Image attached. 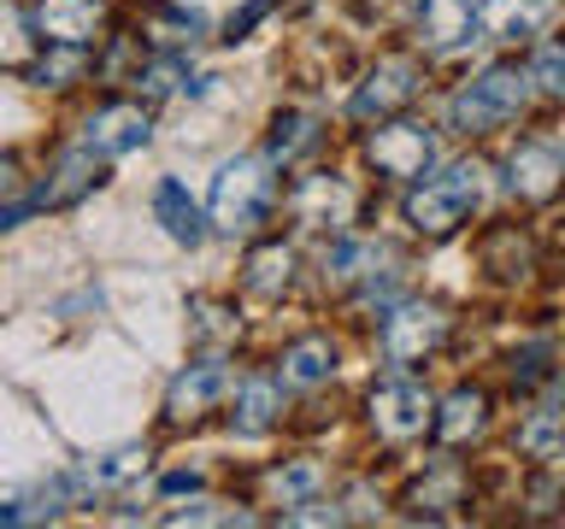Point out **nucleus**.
<instances>
[{
  "label": "nucleus",
  "instance_id": "obj_1",
  "mask_svg": "<svg viewBox=\"0 0 565 529\" xmlns=\"http://www.w3.org/2000/svg\"><path fill=\"white\" fill-rule=\"evenodd\" d=\"M477 206H483V165H477V159H459V165H448L441 176H430V183H418L406 194V224H413L418 236H448V229H459Z\"/></svg>",
  "mask_w": 565,
  "mask_h": 529
},
{
  "label": "nucleus",
  "instance_id": "obj_2",
  "mask_svg": "<svg viewBox=\"0 0 565 529\" xmlns=\"http://www.w3.org/2000/svg\"><path fill=\"white\" fill-rule=\"evenodd\" d=\"M524 100H530V71H519V65H489L483 77L466 83V88L454 95L448 118H454V130H494V123L519 118Z\"/></svg>",
  "mask_w": 565,
  "mask_h": 529
},
{
  "label": "nucleus",
  "instance_id": "obj_3",
  "mask_svg": "<svg viewBox=\"0 0 565 529\" xmlns=\"http://www.w3.org/2000/svg\"><path fill=\"white\" fill-rule=\"evenodd\" d=\"M265 201H271V165L254 153L224 159L218 176H212V224L230 229V236H236V229H254Z\"/></svg>",
  "mask_w": 565,
  "mask_h": 529
},
{
  "label": "nucleus",
  "instance_id": "obj_4",
  "mask_svg": "<svg viewBox=\"0 0 565 529\" xmlns=\"http://www.w3.org/2000/svg\"><path fill=\"white\" fill-rule=\"evenodd\" d=\"M365 153H371V165H377L383 176H401V183H413V176L430 171L436 136L424 130V123H383V130L365 141Z\"/></svg>",
  "mask_w": 565,
  "mask_h": 529
},
{
  "label": "nucleus",
  "instance_id": "obj_5",
  "mask_svg": "<svg viewBox=\"0 0 565 529\" xmlns=\"http://www.w3.org/2000/svg\"><path fill=\"white\" fill-rule=\"evenodd\" d=\"M424 423H430V395L418 382L395 377V382L371 388V430L383 441H413V435H424Z\"/></svg>",
  "mask_w": 565,
  "mask_h": 529
},
{
  "label": "nucleus",
  "instance_id": "obj_6",
  "mask_svg": "<svg viewBox=\"0 0 565 529\" xmlns=\"http://www.w3.org/2000/svg\"><path fill=\"white\" fill-rule=\"evenodd\" d=\"M441 335H448V317H441L436 306L406 300V306H395V312H388V324H383V353L395 365H418L424 353L441 347Z\"/></svg>",
  "mask_w": 565,
  "mask_h": 529
},
{
  "label": "nucleus",
  "instance_id": "obj_7",
  "mask_svg": "<svg viewBox=\"0 0 565 529\" xmlns=\"http://www.w3.org/2000/svg\"><path fill=\"white\" fill-rule=\"evenodd\" d=\"M148 136H153V118H148V106H136V100H113L83 123V148H95L100 159L136 153Z\"/></svg>",
  "mask_w": 565,
  "mask_h": 529
},
{
  "label": "nucleus",
  "instance_id": "obj_8",
  "mask_svg": "<svg viewBox=\"0 0 565 529\" xmlns=\"http://www.w3.org/2000/svg\"><path fill=\"white\" fill-rule=\"evenodd\" d=\"M35 24L53 47H83L106 24V0H35Z\"/></svg>",
  "mask_w": 565,
  "mask_h": 529
},
{
  "label": "nucleus",
  "instance_id": "obj_9",
  "mask_svg": "<svg viewBox=\"0 0 565 529\" xmlns=\"http://www.w3.org/2000/svg\"><path fill=\"white\" fill-rule=\"evenodd\" d=\"M418 95V65L413 60H383L353 95V118H388L395 106Z\"/></svg>",
  "mask_w": 565,
  "mask_h": 529
},
{
  "label": "nucleus",
  "instance_id": "obj_10",
  "mask_svg": "<svg viewBox=\"0 0 565 529\" xmlns=\"http://www.w3.org/2000/svg\"><path fill=\"white\" fill-rule=\"evenodd\" d=\"M559 176H565V153L547 148V141H524V148L507 159V188L519 194V201H547V194L559 188Z\"/></svg>",
  "mask_w": 565,
  "mask_h": 529
},
{
  "label": "nucleus",
  "instance_id": "obj_11",
  "mask_svg": "<svg viewBox=\"0 0 565 529\" xmlns=\"http://www.w3.org/2000/svg\"><path fill=\"white\" fill-rule=\"evenodd\" d=\"M224 395H230V370H224L218 359H201V365H189L183 377L171 382L166 406H171V418H201V412H212Z\"/></svg>",
  "mask_w": 565,
  "mask_h": 529
},
{
  "label": "nucleus",
  "instance_id": "obj_12",
  "mask_svg": "<svg viewBox=\"0 0 565 529\" xmlns=\"http://www.w3.org/2000/svg\"><path fill=\"white\" fill-rule=\"evenodd\" d=\"M547 18H554V0H483L477 7V24L494 42H519V35H536Z\"/></svg>",
  "mask_w": 565,
  "mask_h": 529
},
{
  "label": "nucleus",
  "instance_id": "obj_13",
  "mask_svg": "<svg viewBox=\"0 0 565 529\" xmlns=\"http://www.w3.org/2000/svg\"><path fill=\"white\" fill-rule=\"evenodd\" d=\"M418 30H424V42H430V47L448 53V47H459V42H471V30H483V24H477L471 0H424Z\"/></svg>",
  "mask_w": 565,
  "mask_h": 529
},
{
  "label": "nucleus",
  "instance_id": "obj_14",
  "mask_svg": "<svg viewBox=\"0 0 565 529\" xmlns=\"http://www.w3.org/2000/svg\"><path fill=\"white\" fill-rule=\"evenodd\" d=\"M153 218L166 224V236L171 241H183V247H194L206 236V224H201V206L189 201V188L177 183V176H166V183L153 188Z\"/></svg>",
  "mask_w": 565,
  "mask_h": 529
},
{
  "label": "nucleus",
  "instance_id": "obj_15",
  "mask_svg": "<svg viewBox=\"0 0 565 529\" xmlns=\"http://www.w3.org/2000/svg\"><path fill=\"white\" fill-rule=\"evenodd\" d=\"M277 370H282V382H289V388H312V382H324L335 370V347L324 342V335H307V342H295L289 353H282Z\"/></svg>",
  "mask_w": 565,
  "mask_h": 529
},
{
  "label": "nucleus",
  "instance_id": "obj_16",
  "mask_svg": "<svg viewBox=\"0 0 565 529\" xmlns=\"http://www.w3.org/2000/svg\"><path fill=\"white\" fill-rule=\"evenodd\" d=\"M483 423H489V400L477 395V388H459V395L441 406V418H436V435L448 441V447H459V441H471V435H483Z\"/></svg>",
  "mask_w": 565,
  "mask_h": 529
},
{
  "label": "nucleus",
  "instance_id": "obj_17",
  "mask_svg": "<svg viewBox=\"0 0 565 529\" xmlns=\"http://www.w3.org/2000/svg\"><path fill=\"white\" fill-rule=\"evenodd\" d=\"M318 488H324L318 458H289V465H277L271 476H265V494H271L277 506H307Z\"/></svg>",
  "mask_w": 565,
  "mask_h": 529
},
{
  "label": "nucleus",
  "instance_id": "obj_18",
  "mask_svg": "<svg viewBox=\"0 0 565 529\" xmlns=\"http://www.w3.org/2000/svg\"><path fill=\"white\" fill-rule=\"evenodd\" d=\"M236 430L242 435H265L271 430V418H277V388L271 382H242V395H236Z\"/></svg>",
  "mask_w": 565,
  "mask_h": 529
},
{
  "label": "nucleus",
  "instance_id": "obj_19",
  "mask_svg": "<svg viewBox=\"0 0 565 529\" xmlns=\"http://www.w3.org/2000/svg\"><path fill=\"white\" fill-rule=\"evenodd\" d=\"M289 247H259L254 259H247V289L254 294H282L289 289Z\"/></svg>",
  "mask_w": 565,
  "mask_h": 529
},
{
  "label": "nucleus",
  "instance_id": "obj_20",
  "mask_svg": "<svg viewBox=\"0 0 565 529\" xmlns=\"http://www.w3.org/2000/svg\"><path fill=\"white\" fill-rule=\"evenodd\" d=\"M300 218L307 224H335L342 218V206H348V194H342V183H330V176H312L307 188H300Z\"/></svg>",
  "mask_w": 565,
  "mask_h": 529
},
{
  "label": "nucleus",
  "instance_id": "obj_21",
  "mask_svg": "<svg viewBox=\"0 0 565 529\" xmlns=\"http://www.w3.org/2000/svg\"><path fill=\"white\" fill-rule=\"evenodd\" d=\"M318 141V123L307 118V112H282L277 123H271V159H282V165H289V159H300Z\"/></svg>",
  "mask_w": 565,
  "mask_h": 529
},
{
  "label": "nucleus",
  "instance_id": "obj_22",
  "mask_svg": "<svg viewBox=\"0 0 565 529\" xmlns=\"http://www.w3.org/2000/svg\"><path fill=\"white\" fill-rule=\"evenodd\" d=\"M530 83H536L542 95L565 100V35H559V42H547V47L536 53V65H530Z\"/></svg>",
  "mask_w": 565,
  "mask_h": 529
},
{
  "label": "nucleus",
  "instance_id": "obj_23",
  "mask_svg": "<svg viewBox=\"0 0 565 529\" xmlns=\"http://www.w3.org/2000/svg\"><path fill=\"white\" fill-rule=\"evenodd\" d=\"M24 60H30V30L18 18V7L0 0V65H24Z\"/></svg>",
  "mask_w": 565,
  "mask_h": 529
},
{
  "label": "nucleus",
  "instance_id": "obj_24",
  "mask_svg": "<svg viewBox=\"0 0 565 529\" xmlns=\"http://www.w3.org/2000/svg\"><path fill=\"white\" fill-rule=\"evenodd\" d=\"M524 453H536V458H547V453H559L565 447V423L554 418V412H536V418H530L524 423Z\"/></svg>",
  "mask_w": 565,
  "mask_h": 529
},
{
  "label": "nucleus",
  "instance_id": "obj_25",
  "mask_svg": "<svg viewBox=\"0 0 565 529\" xmlns=\"http://www.w3.org/2000/svg\"><path fill=\"white\" fill-rule=\"evenodd\" d=\"M360 264H371V247L365 241H335L330 253H324V277L330 282H353V277H360Z\"/></svg>",
  "mask_w": 565,
  "mask_h": 529
},
{
  "label": "nucleus",
  "instance_id": "obj_26",
  "mask_svg": "<svg viewBox=\"0 0 565 529\" xmlns=\"http://www.w3.org/2000/svg\"><path fill=\"white\" fill-rule=\"evenodd\" d=\"M141 465H148L141 447H118V453H106L100 465H88V476H95V483H124V476H136Z\"/></svg>",
  "mask_w": 565,
  "mask_h": 529
},
{
  "label": "nucleus",
  "instance_id": "obj_27",
  "mask_svg": "<svg viewBox=\"0 0 565 529\" xmlns=\"http://www.w3.org/2000/svg\"><path fill=\"white\" fill-rule=\"evenodd\" d=\"M77 71H83V53H77V47H65V53H53V60L35 65L30 77L42 83V88H65V77H77Z\"/></svg>",
  "mask_w": 565,
  "mask_h": 529
},
{
  "label": "nucleus",
  "instance_id": "obj_28",
  "mask_svg": "<svg viewBox=\"0 0 565 529\" xmlns=\"http://www.w3.org/2000/svg\"><path fill=\"white\" fill-rule=\"evenodd\" d=\"M459 494V476H430V483H418V506L424 500H454Z\"/></svg>",
  "mask_w": 565,
  "mask_h": 529
},
{
  "label": "nucleus",
  "instance_id": "obj_29",
  "mask_svg": "<svg viewBox=\"0 0 565 529\" xmlns=\"http://www.w3.org/2000/svg\"><path fill=\"white\" fill-rule=\"evenodd\" d=\"M166 494H183V488H201V471H171L166 483H159Z\"/></svg>",
  "mask_w": 565,
  "mask_h": 529
},
{
  "label": "nucleus",
  "instance_id": "obj_30",
  "mask_svg": "<svg viewBox=\"0 0 565 529\" xmlns=\"http://www.w3.org/2000/svg\"><path fill=\"white\" fill-rule=\"evenodd\" d=\"M24 518V506H12V500H0V523H18Z\"/></svg>",
  "mask_w": 565,
  "mask_h": 529
},
{
  "label": "nucleus",
  "instance_id": "obj_31",
  "mask_svg": "<svg viewBox=\"0 0 565 529\" xmlns=\"http://www.w3.org/2000/svg\"><path fill=\"white\" fill-rule=\"evenodd\" d=\"M12 188V159H0V194Z\"/></svg>",
  "mask_w": 565,
  "mask_h": 529
}]
</instances>
